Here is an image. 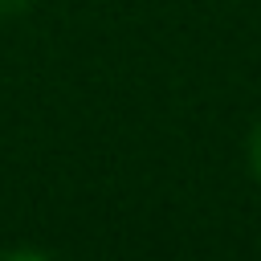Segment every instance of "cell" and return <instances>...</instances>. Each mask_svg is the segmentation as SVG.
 Listing matches in <instances>:
<instances>
[{
	"mask_svg": "<svg viewBox=\"0 0 261 261\" xmlns=\"http://www.w3.org/2000/svg\"><path fill=\"white\" fill-rule=\"evenodd\" d=\"M0 261H53V257H45L41 249H8L0 253Z\"/></svg>",
	"mask_w": 261,
	"mask_h": 261,
	"instance_id": "1",
	"label": "cell"
},
{
	"mask_svg": "<svg viewBox=\"0 0 261 261\" xmlns=\"http://www.w3.org/2000/svg\"><path fill=\"white\" fill-rule=\"evenodd\" d=\"M249 163H253V171H257V179H261V126H257L253 139H249Z\"/></svg>",
	"mask_w": 261,
	"mask_h": 261,
	"instance_id": "2",
	"label": "cell"
},
{
	"mask_svg": "<svg viewBox=\"0 0 261 261\" xmlns=\"http://www.w3.org/2000/svg\"><path fill=\"white\" fill-rule=\"evenodd\" d=\"M29 0H0V16H12V12H24Z\"/></svg>",
	"mask_w": 261,
	"mask_h": 261,
	"instance_id": "3",
	"label": "cell"
}]
</instances>
